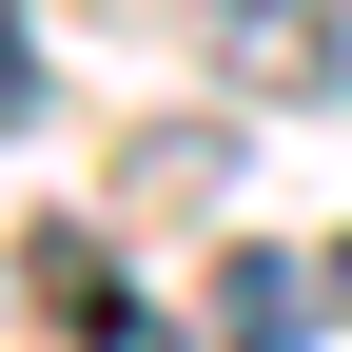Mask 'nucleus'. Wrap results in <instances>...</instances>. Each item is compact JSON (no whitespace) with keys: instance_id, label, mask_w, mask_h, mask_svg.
I'll use <instances>...</instances> for the list:
<instances>
[{"instance_id":"nucleus-1","label":"nucleus","mask_w":352,"mask_h":352,"mask_svg":"<svg viewBox=\"0 0 352 352\" xmlns=\"http://www.w3.org/2000/svg\"><path fill=\"white\" fill-rule=\"evenodd\" d=\"M215 78H235V98H333L352 78V0H215Z\"/></svg>"},{"instance_id":"nucleus-2","label":"nucleus","mask_w":352,"mask_h":352,"mask_svg":"<svg viewBox=\"0 0 352 352\" xmlns=\"http://www.w3.org/2000/svg\"><path fill=\"white\" fill-rule=\"evenodd\" d=\"M215 352H314V254H215Z\"/></svg>"},{"instance_id":"nucleus-4","label":"nucleus","mask_w":352,"mask_h":352,"mask_svg":"<svg viewBox=\"0 0 352 352\" xmlns=\"http://www.w3.org/2000/svg\"><path fill=\"white\" fill-rule=\"evenodd\" d=\"M20 78H39V39H20V0H0V118H20Z\"/></svg>"},{"instance_id":"nucleus-5","label":"nucleus","mask_w":352,"mask_h":352,"mask_svg":"<svg viewBox=\"0 0 352 352\" xmlns=\"http://www.w3.org/2000/svg\"><path fill=\"white\" fill-rule=\"evenodd\" d=\"M314 294H333V314H352V235H333V254H314Z\"/></svg>"},{"instance_id":"nucleus-3","label":"nucleus","mask_w":352,"mask_h":352,"mask_svg":"<svg viewBox=\"0 0 352 352\" xmlns=\"http://www.w3.org/2000/svg\"><path fill=\"white\" fill-rule=\"evenodd\" d=\"M98 352H215V333H176V314H118V333H98Z\"/></svg>"}]
</instances>
